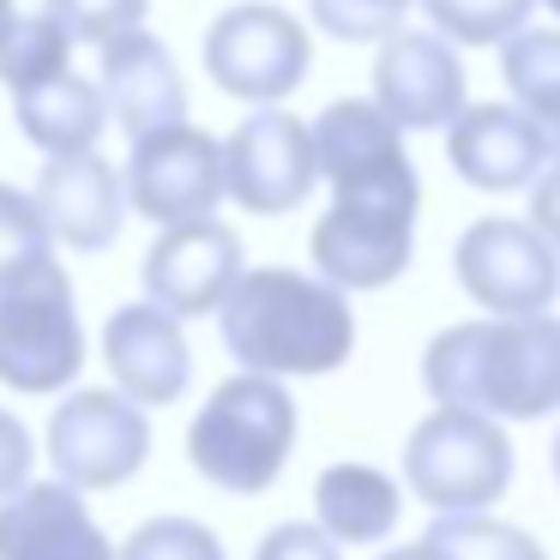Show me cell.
<instances>
[{
	"label": "cell",
	"instance_id": "cell-33",
	"mask_svg": "<svg viewBox=\"0 0 560 560\" xmlns=\"http://www.w3.org/2000/svg\"><path fill=\"white\" fill-rule=\"evenodd\" d=\"M380 560H440V548H434V542H428V536H422V542H404V548H386V555H380Z\"/></svg>",
	"mask_w": 560,
	"mask_h": 560
},
{
	"label": "cell",
	"instance_id": "cell-21",
	"mask_svg": "<svg viewBox=\"0 0 560 560\" xmlns=\"http://www.w3.org/2000/svg\"><path fill=\"white\" fill-rule=\"evenodd\" d=\"M314 518L350 548L386 542L404 518V488L380 464H331L314 482Z\"/></svg>",
	"mask_w": 560,
	"mask_h": 560
},
{
	"label": "cell",
	"instance_id": "cell-28",
	"mask_svg": "<svg viewBox=\"0 0 560 560\" xmlns=\"http://www.w3.org/2000/svg\"><path fill=\"white\" fill-rule=\"evenodd\" d=\"M121 560H230L199 518H151L127 536Z\"/></svg>",
	"mask_w": 560,
	"mask_h": 560
},
{
	"label": "cell",
	"instance_id": "cell-25",
	"mask_svg": "<svg viewBox=\"0 0 560 560\" xmlns=\"http://www.w3.org/2000/svg\"><path fill=\"white\" fill-rule=\"evenodd\" d=\"M440 37H452L458 49H494L524 31L536 0H422Z\"/></svg>",
	"mask_w": 560,
	"mask_h": 560
},
{
	"label": "cell",
	"instance_id": "cell-7",
	"mask_svg": "<svg viewBox=\"0 0 560 560\" xmlns=\"http://www.w3.org/2000/svg\"><path fill=\"white\" fill-rule=\"evenodd\" d=\"M307 67H314V43L307 25L290 19L271 0H242L230 13H218V25L206 31V73L223 97L242 103H283L290 91H302Z\"/></svg>",
	"mask_w": 560,
	"mask_h": 560
},
{
	"label": "cell",
	"instance_id": "cell-8",
	"mask_svg": "<svg viewBox=\"0 0 560 560\" xmlns=\"http://www.w3.org/2000/svg\"><path fill=\"white\" fill-rule=\"evenodd\" d=\"M452 271L482 314H548L560 295V247L530 218H476L452 247Z\"/></svg>",
	"mask_w": 560,
	"mask_h": 560
},
{
	"label": "cell",
	"instance_id": "cell-32",
	"mask_svg": "<svg viewBox=\"0 0 560 560\" xmlns=\"http://www.w3.org/2000/svg\"><path fill=\"white\" fill-rule=\"evenodd\" d=\"M530 223L560 247V163L536 175V187H530Z\"/></svg>",
	"mask_w": 560,
	"mask_h": 560
},
{
	"label": "cell",
	"instance_id": "cell-12",
	"mask_svg": "<svg viewBox=\"0 0 560 560\" xmlns=\"http://www.w3.org/2000/svg\"><path fill=\"white\" fill-rule=\"evenodd\" d=\"M374 97L404 133L452 127L464 115V103H470L452 37H440V31H392L374 61Z\"/></svg>",
	"mask_w": 560,
	"mask_h": 560
},
{
	"label": "cell",
	"instance_id": "cell-6",
	"mask_svg": "<svg viewBox=\"0 0 560 560\" xmlns=\"http://www.w3.org/2000/svg\"><path fill=\"white\" fill-rule=\"evenodd\" d=\"M416 206L422 187H362L331 194V211L314 223V271L338 290H386L410 271L416 254Z\"/></svg>",
	"mask_w": 560,
	"mask_h": 560
},
{
	"label": "cell",
	"instance_id": "cell-10",
	"mask_svg": "<svg viewBox=\"0 0 560 560\" xmlns=\"http://www.w3.org/2000/svg\"><path fill=\"white\" fill-rule=\"evenodd\" d=\"M121 175H127V206L139 218H151L158 230L211 218L218 199H230L223 139H211L194 121H175V127H158V133L133 139V158H127Z\"/></svg>",
	"mask_w": 560,
	"mask_h": 560
},
{
	"label": "cell",
	"instance_id": "cell-35",
	"mask_svg": "<svg viewBox=\"0 0 560 560\" xmlns=\"http://www.w3.org/2000/svg\"><path fill=\"white\" fill-rule=\"evenodd\" d=\"M548 158L560 163V127H548Z\"/></svg>",
	"mask_w": 560,
	"mask_h": 560
},
{
	"label": "cell",
	"instance_id": "cell-15",
	"mask_svg": "<svg viewBox=\"0 0 560 560\" xmlns=\"http://www.w3.org/2000/svg\"><path fill=\"white\" fill-rule=\"evenodd\" d=\"M319 182L331 194H362V187H416V163L404 151V127L380 109V97H338L314 121Z\"/></svg>",
	"mask_w": 560,
	"mask_h": 560
},
{
	"label": "cell",
	"instance_id": "cell-22",
	"mask_svg": "<svg viewBox=\"0 0 560 560\" xmlns=\"http://www.w3.org/2000/svg\"><path fill=\"white\" fill-rule=\"evenodd\" d=\"M428 542L440 548V560H548V548L530 530L494 512H434Z\"/></svg>",
	"mask_w": 560,
	"mask_h": 560
},
{
	"label": "cell",
	"instance_id": "cell-34",
	"mask_svg": "<svg viewBox=\"0 0 560 560\" xmlns=\"http://www.w3.org/2000/svg\"><path fill=\"white\" fill-rule=\"evenodd\" d=\"M13 19H19V13H13V0H0V37L13 31Z\"/></svg>",
	"mask_w": 560,
	"mask_h": 560
},
{
	"label": "cell",
	"instance_id": "cell-1",
	"mask_svg": "<svg viewBox=\"0 0 560 560\" xmlns=\"http://www.w3.org/2000/svg\"><path fill=\"white\" fill-rule=\"evenodd\" d=\"M422 386L434 404L488 410L500 422H542L560 410V319L488 314L434 331L422 350Z\"/></svg>",
	"mask_w": 560,
	"mask_h": 560
},
{
	"label": "cell",
	"instance_id": "cell-2",
	"mask_svg": "<svg viewBox=\"0 0 560 560\" xmlns=\"http://www.w3.org/2000/svg\"><path fill=\"white\" fill-rule=\"evenodd\" d=\"M223 350L254 374L278 380H319L338 374L355 350L350 290L331 278H307L295 266H254L218 307Z\"/></svg>",
	"mask_w": 560,
	"mask_h": 560
},
{
	"label": "cell",
	"instance_id": "cell-3",
	"mask_svg": "<svg viewBox=\"0 0 560 560\" xmlns=\"http://www.w3.org/2000/svg\"><path fill=\"white\" fill-rule=\"evenodd\" d=\"M295 398L278 374H230L187 428V458L223 494H266L295 452Z\"/></svg>",
	"mask_w": 560,
	"mask_h": 560
},
{
	"label": "cell",
	"instance_id": "cell-11",
	"mask_svg": "<svg viewBox=\"0 0 560 560\" xmlns=\"http://www.w3.org/2000/svg\"><path fill=\"white\" fill-rule=\"evenodd\" d=\"M223 170H230V199L254 218H283L295 211L319 182V145L302 115L259 103L230 139H223Z\"/></svg>",
	"mask_w": 560,
	"mask_h": 560
},
{
	"label": "cell",
	"instance_id": "cell-14",
	"mask_svg": "<svg viewBox=\"0 0 560 560\" xmlns=\"http://www.w3.org/2000/svg\"><path fill=\"white\" fill-rule=\"evenodd\" d=\"M446 158L458 182L476 194H518L536 187L548 158V133L524 103H464V115L446 127Z\"/></svg>",
	"mask_w": 560,
	"mask_h": 560
},
{
	"label": "cell",
	"instance_id": "cell-19",
	"mask_svg": "<svg viewBox=\"0 0 560 560\" xmlns=\"http://www.w3.org/2000/svg\"><path fill=\"white\" fill-rule=\"evenodd\" d=\"M103 97H109V115L121 121L127 139H145L158 127L187 121L182 67H175V55L145 25L103 43Z\"/></svg>",
	"mask_w": 560,
	"mask_h": 560
},
{
	"label": "cell",
	"instance_id": "cell-30",
	"mask_svg": "<svg viewBox=\"0 0 560 560\" xmlns=\"http://www.w3.org/2000/svg\"><path fill=\"white\" fill-rule=\"evenodd\" d=\"M254 560H343V542L326 524H278V530L259 536Z\"/></svg>",
	"mask_w": 560,
	"mask_h": 560
},
{
	"label": "cell",
	"instance_id": "cell-9",
	"mask_svg": "<svg viewBox=\"0 0 560 560\" xmlns=\"http://www.w3.org/2000/svg\"><path fill=\"white\" fill-rule=\"evenodd\" d=\"M49 458H55V470H61V482H73V488L133 482L151 458L145 404L127 398L121 386L115 392L85 386V392H73V398H61V410L49 416Z\"/></svg>",
	"mask_w": 560,
	"mask_h": 560
},
{
	"label": "cell",
	"instance_id": "cell-24",
	"mask_svg": "<svg viewBox=\"0 0 560 560\" xmlns=\"http://www.w3.org/2000/svg\"><path fill=\"white\" fill-rule=\"evenodd\" d=\"M67 55H73V31L43 7L37 19H13V31L0 37V79L13 91H31L43 79L67 73Z\"/></svg>",
	"mask_w": 560,
	"mask_h": 560
},
{
	"label": "cell",
	"instance_id": "cell-17",
	"mask_svg": "<svg viewBox=\"0 0 560 560\" xmlns=\"http://www.w3.org/2000/svg\"><path fill=\"white\" fill-rule=\"evenodd\" d=\"M0 560H121V548L85 512V488L25 482L0 500Z\"/></svg>",
	"mask_w": 560,
	"mask_h": 560
},
{
	"label": "cell",
	"instance_id": "cell-26",
	"mask_svg": "<svg viewBox=\"0 0 560 560\" xmlns=\"http://www.w3.org/2000/svg\"><path fill=\"white\" fill-rule=\"evenodd\" d=\"M55 259V230L43 218L37 194L0 182V283H13L19 271Z\"/></svg>",
	"mask_w": 560,
	"mask_h": 560
},
{
	"label": "cell",
	"instance_id": "cell-36",
	"mask_svg": "<svg viewBox=\"0 0 560 560\" xmlns=\"http://www.w3.org/2000/svg\"><path fill=\"white\" fill-rule=\"evenodd\" d=\"M548 464H555V482H560V434H555V452H548Z\"/></svg>",
	"mask_w": 560,
	"mask_h": 560
},
{
	"label": "cell",
	"instance_id": "cell-18",
	"mask_svg": "<svg viewBox=\"0 0 560 560\" xmlns=\"http://www.w3.org/2000/svg\"><path fill=\"white\" fill-rule=\"evenodd\" d=\"M37 206L61 247L103 254V247H115V235L127 223V175L115 163H103L97 151L49 158V170L37 175Z\"/></svg>",
	"mask_w": 560,
	"mask_h": 560
},
{
	"label": "cell",
	"instance_id": "cell-5",
	"mask_svg": "<svg viewBox=\"0 0 560 560\" xmlns=\"http://www.w3.org/2000/svg\"><path fill=\"white\" fill-rule=\"evenodd\" d=\"M85 368V326L73 307V278L55 259L0 283V386L61 392Z\"/></svg>",
	"mask_w": 560,
	"mask_h": 560
},
{
	"label": "cell",
	"instance_id": "cell-13",
	"mask_svg": "<svg viewBox=\"0 0 560 560\" xmlns=\"http://www.w3.org/2000/svg\"><path fill=\"white\" fill-rule=\"evenodd\" d=\"M242 235L218 218L170 223L145 254V295L182 319L218 314L230 290L242 283Z\"/></svg>",
	"mask_w": 560,
	"mask_h": 560
},
{
	"label": "cell",
	"instance_id": "cell-29",
	"mask_svg": "<svg viewBox=\"0 0 560 560\" xmlns=\"http://www.w3.org/2000/svg\"><path fill=\"white\" fill-rule=\"evenodd\" d=\"M43 7L73 31V43H97V49L145 25V0H43Z\"/></svg>",
	"mask_w": 560,
	"mask_h": 560
},
{
	"label": "cell",
	"instance_id": "cell-37",
	"mask_svg": "<svg viewBox=\"0 0 560 560\" xmlns=\"http://www.w3.org/2000/svg\"><path fill=\"white\" fill-rule=\"evenodd\" d=\"M542 7H548V13H555V19H560V0H542Z\"/></svg>",
	"mask_w": 560,
	"mask_h": 560
},
{
	"label": "cell",
	"instance_id": "cell-23",
	"mask_svg": "<svg viewBox=\"0 0 560 560\" xmlns=\"http://www.w3.org/2000/svg\"><path fill=\"white\" fill-rule=\"evenodd\" d=\"M500 73H506L512 103L548 127H560V31H518L512 43H500Z\"/></svg>",
	"mask_w": 560,
	"mask_h": 560
},
{
	"label": "cell",
	"instance_id": "cell-31",
	"mask_svg": "<svg viewBox=\"0 0 560 560\" xmlns=\"http://www.w3.org/2000/svg\"><path fill=\"white\" fill-rule=\"evenodd\" d=\"M31 482V434L13 410H0V500Z\"/></svg>",
	"mask_w": 560,
	"mask_h": 560
},
{
	"label": "cell",
	"instance_id": "cell-4",
	"mask_svg": "<svg viewBox=\"0 0 560 560\" xmlns=\"http://www.w3.org/2000/svg\"><path fill=\"white\" fill-rule=\"evenodd\" d=\"M404 482L434 512H488L512 488L506 422L464 404H434L404 440Z\"/></svg>",
	"mask_w": 560,
	"mask_h": 560
},
{
	"label": "cell",
	"instance_id": "cell-16",
	"mask_svg": "<svg viewBox=\"0 0 560 560\" xmlns=\"http://www.w3.org/2000/svg\"><path fill=\"white\" fill-rule=\"evenodd\" d=\"M103 362H109L115 386L127 398H139L145 410L175 404L187 392V380H194V350L182 338V314L158 307L151 295L109 314V326H103Z\"/></svg>",
	"mask_w": 560,
	"mask_h": 560
},
{
	"label": "cell",
	"instance_id": "cell-20",
	"mask_svg": "<svg viewBox=\"0 0 560 560\" xmlns=\"http://www.w3.org/2000/svg\"><path fill=\"white\" fill-rule=\"evenodd\" d=\"M19 97V133L31 139L49 158H73V151H97L103 127H109V97L103 85L79 73H55L31 91H13Z\"/></svg>",
	"mask_w": 560,
	"mask_h": 560
},
{
	"label": "cell",
	"instance_id": "cell-27",
	"mask_svg": "<svg viewBox=\"0 0 560 560\" xmlns=\"http://www.w3.org/2000/svg\"><path fill=\"white\" fill-rule=\"evenodd\" d=\"M314 25L338 43H386L404 25L410 0H307Z\"/></svg>",
	"mask_w": 560,
	"mask_h": 560
}]
</instances>
